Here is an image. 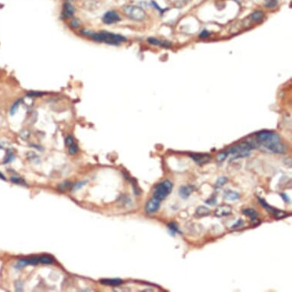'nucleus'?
<instances>
[{
	"label": "nucleus",
	"mask_w": 292,
	"mask_h": 292,
	"mask_svg": "<svg viewBox=\"0 0 292 292\" xmlns=\"http://www.w3.org/2000/svg\"><path fill=\"white\" fill-rule=\"evenodd\" d=\"M80 33L83 36L90 38L97 42L105 43V44L115 45V46L119 45L122 42L127 41L126 38L121 34L110 33L106 31H102L99 32H94L93 31L87 30V29H82L80 31Z\"/></svg>",
	"instance_id": "obj_1"
},
{
	"label": "nucleus",
	"mask_w": 292,
	"mask_h": 292,
	"mask_svg": "<svg viewBox=\"0 0 292 292\" xmlns=\"http://www.w3.org/2000/svg\"><path fill=\"white\" fill-rule=\"evenodd\" d=\"M172 188H173V183L170 181L168 180L163 181L155 186L154 189V197L160 200L165 199L172 191Z\"/></svg>",
	"instance_id": "obj_2"
},
{
	"label": "nucleus",
	"mask_w": 292,
	"mask_h": 292,
	"mask_svg": "<svg viewBox=\"0 0 292 292\" xmlns=\"http://www.w3.org/2000/svg\"><path fill=\"white\" fill-rule=\"evenodd\" d=\"M124 14L127 17L137 22L143 21L146 17L144 9L137 6H125L123 7Z\"/></svg>",
	"instance_id": "obj_3"
},
{
	"label": "nucleus",
	"mask_w": 292,
	"mask_h": 292,
	"mask_svg": "<svg viewBox=\"0 0 292 292\" xmlns=\"http://www.w3.org/2000/svg\"><path fill=\"white\" fill-rule=\"evenodd\" d=\"M257 139L264 146L280 141V137L278 133L267 130L259 132L257 134Z\"/></svg>",
	"instance_id": "obj_4"
},
{
	"label": "nucleus",
	"mask_w": 292,
	"mask_h": 292,
	"mask_svg": "<svg viewBox=\"0 0 292 292\" xmlns=\"http://www.w3.org/2000/svg\"><path fill=\"white\" fill-rule=\"evenodd\" d=\"M256 148V145L253 142L243 141V142L239 144V145H234V146L231 147L230 149H228L227 151L229 154L235 155L239 153H243V152H249L250 150H252Z\"/></svg>",
	"instance_id": "obj_5"
},
{
	"label": "nucleus",
	"mask_w": 292,
	"mask_h": 292,
	"mask_svg": "<svg viewBox=\"0 0 292 292\" xmlns=\"http://www.w3.org/2000/svg\"><path fill=\"white\" fill-rule=\"evenodd\" d=\"M258 201H259L260 204H261V205H262V207L268 212V213H270L271 214L274 215L276 218H278V219H280V218H284L285 217V216H287V215H288V214L285 213V212L272 207V206H270L268 204H267V202H266L264 199L258 198Z\"/></svg>",
	"instance_id": "obj_6"
},
{
	"label": "nucleus",
	"mask_w": 292,
	"mask_h": 292,
	"mask_svg": "<svg viewBox=\"0 0 292 292\" xmlns=\"http://www.w3.org/2000/svg\"><path fill=\"white\" fill-rule=\"evenodd\" d=\"M102 20H103V22L104 24L109 25H113L114 23L119 22L121 20V18L119 15V14L117 13V12L111 10L108 11L103 15Z\"/></svg>",
	"instance_id": "obj_7"
},
{
	"label": "nucleus",
	"mask_w": 292,
	"mask_h": 292,
	"mask_svg": "<svg viewBox=\"0 0 292 292\" xmlns=\"http://www.w3.org/2000/svg\"><path fill=\"white\" fill-rule=\"evenodd\" d=\"M160 205H161V200L153 197L149 200L145 205V211L149 215L155 214V212L159 209Z\"/></svg>",
	"instance_id": "obj_8"
},
{
	"label": "nucleus",
	"mask_w": 292,
	"mask_h": 292,
	"mask_svg": "<svg viewBox=\"0 0 292 292\" xmlns=\"http://www.w3.org/2000/svg\"><path fill=\"white\" fill-rule=\"evenodd\" d=\"M265 147L267 149H268L269 151H272V152H273V153L284 154V152H286L287 151L286 146H285L284 144H282L281 141L265 145Z\"/></svg>",
	"instance_id": "obj_9"
},
{
	"label": "nucleus",
	"mask_w": 292,
	"mask_h": 292,
	"mask_svg": "<svg viewBox=\"0 0 292 292\" xmlns=\"http://www.w3.org/2000/svg\"><path fill=\"white\" fill-rule=\"evenodd\" d=\"M190 156L193 161H195L196 163H197L198 165H200L208 163L211 160V156L208 154H191Z\"/></svg>",
	"instance_id": "obj_10"
},
{
	"label": "nucleus",
	"mask_w": 292,
	"mask_h": 292,
	"mask_svg": "<svg viewBox=\"0 0 292 292\" xmlns=\"http://www.w3.org/2000/svg\"><path fill=\"white\" fill-rule=\"evenodd\" d=\"M75 13V8L71 3L65 2L63 5V11H62V18L63 19L67 18H72Z\"/></svg>",
	"instance_id": "obj_11"
},
{
	"label": "nucleus",
	"mask_w": 292,
	"mask_h": 292,
	"mask_svg": "<svg viewBox=\"0 0 292 292\" xmlns=\"http://www.w3.org/2000/svg\"><path fill=\"white\" fill-rule=\"evenodd\" d=\"M232 209L231 206L230 205H222L220 207H218L215 211V215L218 217H223L229 216L232 214Z\"/></svg>",
	"instance_id": "obj_12"
},
{
	"label": "nucleus",
	"mask_w": 292,
	"mask_h": 292,
	"mask_svg": "<svg viewBox=\"0 0 292 292\" xmlns=\"http://www.w3.org/2000/svg\"><path fill=\"white\" fill-rule=\"evenodd\" d=\"M194 190V188L191 185L181 186L179 189V195L182 199H188Z\"/></svg>",
	"instance_id": "obj_13"
},
{
	"label": "nucleus",
	"mask_w": 292,
	"mask_h": 292,
	"mask_svg": "<svg viewBox=\"0 0 292 292\" xmlns=\"http://www.w3.org/2000/svg\"><path fill=\"white\" fill-rule=\"evenodd\" d=\"M148 42L150 44H153V45H157V46H161L163 48H171L172 44L170 41H161L159 39H155V38H149L148 39Z\"/></svg>",
	"instance_id": "obj_14"
},
{
	"label": "nucleus",
	"mask_w": 292,
	"mask_h": 292,
	"mask_svg": "<svg viewBox=\"0 0 292 292\" xmlns=\"http://www.w3.org/2000/svg\"><path fill=\"white\" fill-rule=\"evenodd\" d=\"M100 283L106 285H110V286H118L119 284L123 283V280L119 278H111V279H101Z\"/></svg>",
	"instance_id": "obj_15"
},
{
	"label": "nucleus",
	"mask_w": 292,
	"mask_h": 292,
	"mask_svg": "<svg viewBox=\"0 0 292 292\" xmlns=\"http://www.w3.org/2000/svg\"><path fill=\"white\" fill-rule=\"evenodd\" d=\"M242 214L249 217L250 219H252V220H256L258 216V212L252 208H246V209H242Z\"/></svg>",
	"instance_id": "obj_16"
},
{
	"label": "nucleus",
	"mask_w": 292,
	"mask_h": 292,
	"mask_svg": "<svg viewBox=\"0 0 292 292\" xmlns=\"http://www.w3.org/2000/svg\"><path fill=\"white\" fill-rule=\"evenodd\" d=\"M224 198L226 200H236L239 198V194L237 192L232 191V190H227L224 193Z\"/></svg>",
	"instance_id": "obj_17"
},
{
	"label": "nucleus",
	"mask_w": 292,
	"mask_h": 292,
	"mask_svg": "<svg viewBox=\"0 0 292 292\" xmlns=\"http://www.w3.org/2000/svg\"><path fill=\"white\" fill-rule=\"evenodd\" d=\"M209 214H210V210L207 207H204V206H200V207H198L197 210H196V214H197V216H200V217L208 216Z\"/></svg>",
	"instance_id": "obj_18"
},
{
	"label": "nucleus",
	"mask_w": 292,
	"mask_h": 292,
	"mask_svg": "<svg viewBox=\"0 0 292 292\" xmlns=\"http://www.w3.org/2000/svg\"><path fill=\"white\" fill-rule=\"evenodd\" d=\"M264 18V13L262 11H256L252 14V19L256 22H261Z\"/></svg>",
	"instance_id": "obj_19"
},
{
	"label": "nucleus",
	"mask_w": 292,
	"mask_h": 292,
	"mask_svg": "<svg viewBox=\"0 0 292 292\" xmlns=\"http://www.w3.org/2000/svg\"><path fill=\"white\" fill-rule=\"evenodd\" d=\"M54 262L53 258L49 256H39V263L44 265H50Z\"/></svg>",
	"instance_id": "obj_20"
},
{
	"label": "nucleus",
	"mask_w": 292,
	"mask_h": 292,
	"mask_svg": "<svg viewBox=\"0 0 292 292\" xmlns=\"http://www.w3.org/2000/svg\"><path fill=\"white\" fill-rule=\"evenodd\" d=\"M22 99H18L17 101H15V102L13 104H12V107H11V109H10V115L11 116H14L15 114L16 113L17 110H18V109L19 108V106H20V105H21V103H22Z\"/></svg>",
	"instance_id": "obj_21"
},
{
	"label": "nucleus",
	"mask_w": 292,
	"mask_h": 292,
	"mask_svg": "<svg viewBox=\"0 0 292 292\" xmlns=\"http://www.w3.org/2000/svg\"><path fill=\"white\" fill-rule=\"evenodd\" d=\"M167 228L169 230V232H171V234H172V236H174L177 232H179V230H178V226L175 223H170L168 225H167Z\"/></svg>",
	"instance_id": "obj_22"
},
{
	"label": "nucleus",
	"mask_w": 292,
	"mask_h": 292,
	"mask_svg": "<svg viewBox=\"0 0 292 292\" xmlns=\"http://www.w3.org/2000/svg\"><path fill=\"white\" fill-rule=\"evenodd\" d=\"M228 178L226 177H219L215 183V187L217 188H222L223 186L225 185V183L227 182Z\"/></svg>",
	"instance_id": "obj_23"
},
{
	"label": "nucleus",
	"mask_w": 292,
	"mask_h": 292,
	"mask_svg": "<svg viewBox=\"0 0 292 292\" xmlns=\"http://www.w3.org/2000/svg\"><path fill=\"white\" fill-rule=\"evenodd\" d=\"M278 5V0H265V6L267 8H272Z\"/></svg>",
	"instance_id": "obj_24"
},
{
	"label": "nucleus",
	"mask_w": 292,
	"mask_h": 292,
	"mask_svg": "<svg viewBox=\"0 0 292 292\" xmlns=\"http://www.w3.org/2000/svg\"><path fill=\"white\" fill-rule=\"evenodd\" d=\"M17 265L19 268H22V267H25V266L27 265H31V262H30V258H25V259H20L17 263Z\"/></svg>",
	"instance_id": "obj_25"
},
{
	"label": "nucleus",
	"mask_w": 292,
	"mask_h": 292,
	"mask_svg": "<svg viewBox=\"0 0 292 292\" xmlns=\"http://www.w3.org/2000/svg\"><path fill=\"white\" fill-rule=\"evenodd\" d=\"M68 151L70 155H74L76 153H77V151H78V145H77V144H76L74 142V144L70 145L68 147Z\"/></svg>",
	"instance_id": "obj_26"
},
{
	"label": "nucleus",
	"mask_w": 292,
	"mask_h": 292,
	"mask_svg": "<svg viewBox=\"0 0 292 292\" xmlns=\"http://www.w3.org/2000/svg\"><path fill=\"white\" fill-rule=\"evenodd\" d=\"M70 26L73 29H76V28L81 26V22L77 18H73L72 20L71 21V22H70Z\"/></svg>",
	"instance_id": "obj_27"
},
{
	"label": "nucleus",
	"mask_w": 292,
	"mask_h": 292,
	"mask_svg": "<svg viewBox=\"0 0 292 292\" xmlns=\"http://www.w3.org/2000/svg\"><path fill=\"white\" fill-rule=\"evenodd\" d=\"M228 155H229V153H228L227 151H223V152H220V154H218L217 157H216V159H217L219 161H223L226 159Z\"/></svg>",
	"instance_id": "obj_28"
},
{
	"label": "nucleus",
	"mask_w": 292,
	"mask_h": 292,
	"mask_svg": "<svg viewBox=\"0 0 292 292\" xmlns=\"http://www.w3.org/2000/svg\"><path fill=\"white\" fill-rule=\"evenodd\" d=\"M44 94V93L39 92V91H38V92H36V91H32V92H29V93L27 94V96L29 97H39L43 96Z\"/></svg>",
	"instance_id": "obj_29"
},
{
	"label": "nucleus",
	"mask_w": 292,
	"mask_h": 292,
	"mask_svg": "<svg viewBox=\"0 0 292 292\" xmlns=\"http://www.w3.org/2000/svg\"><path fill=\"white\" fill-rule=\"evenodd\" d=\"M74 139L73 138V136L71 135H67L65 139V144L67 147H69L70 145H71L72 144L74 143Z\"/></svg>",
	"instance_id": "obj_30"
},
{
	"label": "nucleus",
	"mask_w": 292,
	"mask_h": 292,
	"mask_svg": "<svg viewBox=\"0 0 292 292\" xmlns=\"http://www.w3.org/2000/svg\"><path fill=\"white\" fill-rule=\"evenodd\" d=\"M71 184L69 183V182H65V183H63L59 185L58 190H67V188H71Z\"/></svg>",
	"instance_id": "obj_31"
},
{
	"label": "nucleus",
	"mask_w": 292,
	"mask_h": 292,
	"mask_svg": "<svg viewBox=\"0 0 292 292\" xmlns=\"http://www.w3.org/2000/svg\"><path fill=\"white\" fill-rule=\"evenodd\" d=\"M11 181H13L14 183H17V184H24L25 181L22 178L20 177H11Z\"/></svg>",
	"instance_id": "obj_32"
},
{
	"label": "nucleus",
	"mask_w": 292,
	"mask_h": 292,
	"mask_svg": "<svg viewBox=\"0 0 292 292\" xmlns=\"http://www.w3.org/2000/svg\"><path fill=\"white\" fill-rule=\"evenodd\" d=\"M209 35V32L207 30H204L202 31V32L200 34V39H206V38H207Z\"/></svg>",
	"instance_id": "obj_33"
},
{
	"label": "nucleus",
	"mask_w": 292,
	"mask_h": 292,
	"mask_svg": "<svg viewBox=\"0 0 292 292\" xmlns=\"http://www.w3.org/2000/svg\"><path fill=\"white\" fill-rule=\"evenodd\" d=\"M242 224H243V222H242V220H238L236 223L234 224L233 226H232V229H236V228H238L239 227V226H242Z\"/></svg>",
	"instance_id": "obj_34"
},
{
	"label": "nucleus",
	"mask_w": 292,
	"mask_h": 292,
	"mask_svg": "<svg viewBox=\"0 0 292 292\" xmlns=\"http://www.w3.org/2000/svg\"><path fill=\"white\" fill-rule=\"evenodd\" d=\"M12 158H13V154H12V152H9V153H8L7 157L6 158V160H5L4 163H8L9 161H12Z\"/></svg>",
	"instance_id": "obj_35"
},
{
	"label": "nucleus",
	"mask_w": 292,
	"mask_h": 292,
	"mask_svg": "<svg viewBox=\"0 0 292 292\" xmlns=\"http://www.w3.org/2000/svg\"><path fill=\"white\" fill-rule=\"evenodd\" d=\"M216 200L214 197L206 201V204H209V205H214V204H216Z\"/></svg>",
	"instance_id": "obj_36"
},
{
	"label": "nucleus",
	"mask_w": 292,
	"mask_h": 292,
	"mask_svg": "<svg viewBox=\"0 0 292 292\" xmlns=\"http://www.w3.org/2000/svg\"><path fill=\"white\" fill-rule=\"evenodd\" d=\"M85 182H81V183H76L75 184V186H74V189L75 190H77V189H79V188H81V187L82 186H83L85 184Z\"/></svg>",
	"instance_id": "obj_37"
},
{
	"label": "nucleus",
	"mask_w": 292,
	"mask_h": 292,
	"mask_svg": "<svg viewBox=\"0 0 292 292\" xmlns=\"http://www.w3.org/2000/svg\"><path fill=\"white\" fill-rule=\"evenodd\" d=\"M281 197L284 200V201L286 202V203L289 202V199H288V197L286 195V194H285V193H281Z\"/></svg>",
	"instance_id": "obj_38"
},
{
	"label": "nucleus",
	"mask_w": 292,
	"mask_h": 292,
	"mask_svg": "<svg viewBox=\"0 0 292 292\" xmlns=\"http://www.w3.org/2000/svg\"><path fill=\"white\" fill-rule=\"evenodd\" d=\"M0 178H2V180H6V178H5L4 175H3V174H2V173H0Z\"/></svg>",
	"instance_id": "obj_39"
},
{
	"label": "nucleus",
	"mask_w": 292,
	"mask_h": 292,
	"mask_svg": "<svg viewBox=\"0 0 292 292\" xmlns=\"http://www.w3.org/2000/svg\"><path fill=\"white\" fill-rule=\"evenodd\" d=\"M0 148H1V146H0Z\"/></svg>",
	"instance_id": "obj_40"
},
{
	"label": "nucleus",
	"mask_w": 292,
	"mask_h": 292,
	"mask_svg": "<svg viewBox=\"0 0 292 292\" xmlns=\"http://www.w3.org/2000/svg\"><path fill=\"white\" fill-rule=\"evenodd\" d=\"M69 1H72V0H69Z\"/></svg>",
	"instance_id": "obj_41"
}]
</instances>
